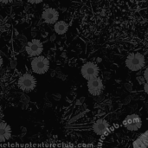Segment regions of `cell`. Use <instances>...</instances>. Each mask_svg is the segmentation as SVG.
I'll return each instance as SVG.
<instances>
[{"instance_id": "1", "label": "cell", "mask_w": 148, "mask_h": 148, "mask_svg": "<svg viewBox=\"0 0 148 148\" xmlns=\"http://www.w3.org/2000/svg\"><path fill=\"white\" fill-rule=\"evenodd\" d=\"M126 67L132 72H138L141 70L146 65L145 56L139 52L129 54L125 60Z\"/></svg>"}, {"instance_id": "2", "label": "cell", "mask_w": 148, "mask_h": 148, "mask_svg": "<svg viewBox=\"0 0 148 148\" xmlns=\"http://www.w3.org/2000/svg\"><path fill=\"white\" fill-rule=\"evenodd\" d=\"M17 88L25 93L32 92L37 85V81L34 75L29 73L22 75L17 80Z\"/></svg>"}, {"instance_id": "3", "label": "cell", "mask_w": 148, "mask_h": 148, "mask_svg": "<svg viewBox=\"0 0 148 148\" xmlns=\"http://www.w3.org/2000/svg\"><path fill=\"white\" fill-rule=\"evenodd\" d=\"M31 70L37 75L46 74L49 69V61L43 56H38L32 59L30 62Z\"/></svg>"}, {"instance_id": "4", "label": "cell", "mask_w": 148, "mask_h": 148, "mask_svg": "<svg viewBox=\"0 0 148 148\" xmlns=\"http://www.w3.org/2000/svg\"><path fill=\"white\" fill-rule=\"evenodd\" d=\"M143 121L141 117L137 114H131L125 117L122 121L123 127L129 132H137L141 129Z\"/></svg>"}, {"instance_id": "5", "label": "cell", "mask_w": 148, "mask_h": 148, "mask_svg": "<svg viewBox=\"0 0 148 148\" xmlns=\"http://www.w3.org/2000/svg\"><path fill=\"white\" fill-rule=\"evenodd\" d=\"M81 74L85 80L89 81L99 76L100 69L96 63L93 62H88L82 66Z\"/></svg>"}, {"instance_id": "6", "label": "cell", "mask_w": 148, "mask_h": 148, "mask_svg": "<svg viewBox=\"0 0 148 148\" xmlns=\"http://www.w3.org/2000/svg\"><path fill=\"white\" fill-rule=\"evenodd\" d=\"M87 87H88V91L89 95H91L93 96L101 95L104 90L103 81L100 76L88 81Z\"/></svg>"}, {"instance_id": "7", "label": "cell", "mask_w": 148, "mask_h": 148, "mask_svg": "<svg viewBox=\"0 0 148 148\" xmlns=\"http://www.w3.org/2000/svg\"><path fill=\"white\" fill-rule=\"evenodd\" d=\"M25 50L29 56L36 57V56H41V54L43 51L42 42L38 39H33L27 43Z\"/></svg>"}, {"instance_id": "8", "label": "cell", "mask_w": 148, "mask_h": 148, "mask_svg": "<svg viewBox=\"0 0 148 148\" xmlns=\"http://www.w3.org/2000/svg\"><path fill=\"white\" fill-rule=\"evenodd\" d=\"M109 128H110V126L106 120L99 119L94 122L92 130L96 135L101 136V135L107 134V132L109 130Z\"/></svg>"}, {"instance_id": "9", "label": "cell", "mask_w": 148, "mask_h": 148, "mask_svg": "<svg viewBox=\"0 0 148 148\" xmlns=\"http://www.w3.org/2000/svg\"><path fill=\"white\" fill-rule=\"evenodd\" d=\"M42 17L45 23H47L49 24H53L58 21L59 13L54 8H47L42 11Z\"/></svg>"}, {"instance_id": "10", "label": "cell", "mask_w": 148, "mask_h": 148, "mask_svg": "<svg viewBox=\"0 0 148 148\" xmlns=\"http://www.w3.org/2000/svg\"><path fill=\"white\" fill-rule=\"evenodd\" d=\"M11 136H12L11 127L4 121H0V143L8 141L11 138Z\"/></svg>"}, {"instance_id": "11", "label": "cell", "mask_w": 148, "mask_h": 148, "mask_svg": "<svg viewBox=\"0 0 148 148\" xmlns=\"http://www.w3.org/2000/svg\"><path fill=\"white\" fill-rule=\"evenodd\" d=\"M54 29L56 34L58 35H63L65 34L69 29V24L65 21H57L55 23Z\"/></svg>"}, {"instance_id": "12", "label": "cell", "mask_w": 148, "mask_h": 148, "mask_svg": "<svg viewBox=\"0 0 148 148\" xmlns=\"http://www.w3.org/2000/svg\"><path fill=\"white\" fill-rule=\"evenodd\" d=\"M137 82H139V84H140V85H143V86H144V84L147 82L143 75H142V76H141V75L137 76Z\"/></svg>"}, {"instance_id": "13", "label": "cell", "mask_w": 148, "mask_h": 148, "mask_svg": "<svg viewBox=\"0 0 148 148\" xmlns=\"http://www.w3.org/2000/svg\"><path fill=\"white\" fill-rule=\"evenodd\" d=\"M143 76L146 80V82H148V67L144 70V73H143Z\"/></svg>"}, {"instance_id": "14", "label": "cell", "mask_w": 148, "mask_h": 148, "mask_svg": "<svg viewBox=\"0 0 148 148\" xmlns=\"http://www.w3.org/2000/svg\"><path fill=\"white\" fill-rule=\"evenodd\" d=\"M29 3H40L41 2H42L43 0H27Z\"/></svg>"}, {"instance_id": "15", "label": "cell", "mask_w": 148, "mask_h": 148, "mask_svg": "<svg viewBox=\"0 0 148 148\" xmlns=\"http://www.w3.org/2000/svg\"><path fill=\"white\" fill-rule=\"evenodd\" d=\"M143 88H144V92L148 95V82H146L143 86Z\"/></svg>"}, {"instance_id": "16", "label": "cell", "mask_w": 148, "mask_h": 148, "mask_svg": "<svg viewBox=\"0 0 148 148\" xmlns=\"http://www.w3.org/2000/svg\"><path fill=\"white\" fill-rule=\"evenodd\" d=\"M12 0H0V2L3 3H10Z\"/></svg>"}, {"instance_id": "17", "label": "cell", "mask_w": 148, "mask_h": 148, "mask_svg": "<svg viewBox=\"0 0 148 148\" xmlns=\"http://www.w3.org/2000/svg\"><path fill=\"white\" fill-rule=\"evenodd\" d=\"M3 58H2V56H0V68L3 66Z\"/></svg>"}, {"instance_id": "18", "label": "cell", "mask_w": 148, "mask_h": 148, "mask_svg": "<svg viewBox=\"0 0 148 148\" xmlns=\"http://www.w3.org/2000/svg\"><path fill=\"white\" fill-rule=\"evenodd\" d=\"M62 148H76L75 147H72V146H65V147H62Z\"/></svg>"}, {"instance_id": "19", "label": "cell", "mask_w": 148, "mask_h": 148, "mask_svg": "<svg viewBox=\"0 0 148 148\" xmlns=\"http://www.w3.org/2000/svg\"><path fill=\"white\" fill-rule=\"evenodd\" d=\"M76 148H81V147H76Z\"/></svg>"}]
</instances>
